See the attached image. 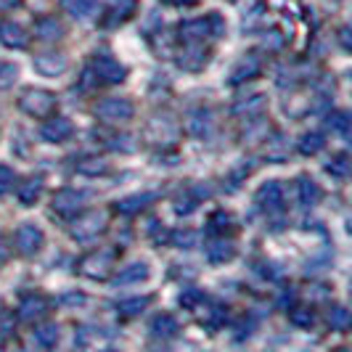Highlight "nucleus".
I'll use <instances>...</instances> for the list:
<instances>
[{
    "mask_svg": "<svg viewBox=\"0 0 352 352\" xmlns=\"http://www.w3.org/2000/svg\"><path fill=\"white\" fill-rule=\"evenodd\" d=\"M106 226H109V214L104 210H90L74 220L72 239H77V241H93V239H98L104 233Z\"/></svg>",
    "mask_w": 352,
    "mask_h": 352,
    "instance_id": "3",
    "label": "nucleus"
},
{
    "mask_svg": "<svg viewBox=\"0 0 352 352\" xmlns=\"http://www.w3.org/2000/svg\"><path fill=\"white\" fill-rule=\"evenodd\" d=\"M35 339L43 347H53L58 342V326L56 323H40L35 329Z\"/></svg>",
    "mask_w": 352,
    "mask_h": 352,
    "instance_id": "32",
    "label": "nucleus"
},
{
    "mask_svg": "<svg viewBox=\"0 0 352 352\" xmlns=\"http://www.w3.org/2000/svg\"><path fill=\"white\" fill-rule=\"evenodd\" d=\"M289 157V138L281 135V133H276L270 143H267V148H265V159H270V162H276V159H283Z\"/></svg>",
    "mask_w": 352,
    "mask_h": 352,
    "instance_id": "29",
    "label": "nucleus"
},
{
    "mask_svg": "<svg viewBox=\"0 0 352 352\" xmlns=\"http://www.w3.org/2000/svg\"><path fill=\"white\" fill-rule=\"evenodd\" d=\"M0 352H3V347H0Z\"/></svg>",
    "mask_w": 352,
    "mask_h": 352,
    "instance_id": "50",
    "label": "nucleus"
},
{
    "mask_svg": "<svg viewBox=\"0 0 352 352\" xmlns=\"http://www.w3.org/2000/svg\"><path fill=\"white\" fill-rule=\"evenodd\" d=\"M339 43H342V48H352V32H350V27H342V30H339Z\"/></svg>",
    "mask_w": 352,
    "mask_h": 352,
    "instance_id": "44",
    "label": "nucleus"
},
{
    "mask_svg": "<svg viewBox=\"0 0 352 352\" xmlns=\"http://www.w3.org/2000/svg\"><path fill=\"white\" fill-rule=\"evenodd\" d=\"M111 148H117V151H133V138L130 135H120V138H111Z\"/></svg>",
    "mask_w": 352,
    "mask_h": 352,
    "instance_id": "42",
    "label": "nucleus"
},
{
    "mask_svg": "<svg viewBox=\"0 0 352 352\" xmlns=\"http://www.w3.org/2000/svg\"><path fill=\"white\" fill-rule=\"evenodd\" d=\"M48 313V300L43 294H24L19 302V318L24 320H37Z\"/></svg>",
    "mask_w": 352,
    "mask_h": 352,
    "instance_id": "13",
    "label": "nucleus"
},
{
    "mask_svg": "<svg viewBox=\"0 0 352 352\" xmlns=\"http://www.w3.org/2000/svg\"><path fill=\"white\" fill-rule=\"evenodd\" d=\"M135 114V106L127 98H106L96 106V117L104 122H127Z\"/></svg>",
    "mask_w": 352,
    "mask_h": 352,
    "instance_id": "6",
    "label": "nucleus"
},
{
    "mask_svg": "<svg viewBox=\"0 0 352 352\" xmlns=\"http://www.w3.org/2000/svg\"><path fill=\"white\" fill-rule=\"evenodd\" d=\"M257 204H260L267 214H278L283 207L281 183H278V180H267V183H263L260 191H257Z\"/></svg>",
    "mask_w": 352,
    "mask_h": 352,
    "instance_id": "10",
    "label": "nucleus"
},
{
    "mask_svg": "<svg viewBox=\"0 0 352 352\" xmlns=\"http://www.w3.org/2000/svg\"><path fill=\"white\" fill-rule=\"evenodd\" d=\"M177 138H180V124L167 111L154 114L146 124V141L151 146H173V143H177Z\"/></svg>",
    "mask_w": 352,
    "mask_h": 352,
    "instance_id": "2",
    "label": "nucleus"
},
{
    "mask_svg": "<svg viewBox=\"0 0 352 352\" xmlns=\"http://www.w3.org/2000/svg\"><path fill=\"white\" fill-rule=\"evenodd\" d=\"M19 106H21L24 114H30V117H35V120H43V117H48L53 109H56V96H53L51 90L30 88L21 93Z\"/></svg>",
    "mask_w": 352,
    "mask_h": 352,
    "instance_id": "4",
    "label": "nucleus"
},
{
    "mask_svg": "<svg viewBox=\"0 0 352 352\" xmlns=\"http://www.w3.org/2000/svg\"><path fill=\"white\" fill-rule=\"evenodd\" d=\"M61 6L77 19H88L98 11V0H61Z\"/></svg>",
    "mask_w": 352,
    "mask_h": 352,
    "instance_id": "23",
    "label": "nucleus"
},
{
    "mask_svg": "<svg viewBox=\"0 0 352 352\" xmlns=\"http://www.w3.org/2000/svg\"><path fill=\"white\" fill-rule=\"evenodd\" d=\"M173 241H175L177 247H194L196 244V230H175V236H173Z\"/></svg>",
    "mask_w": 352,
    "mask_h": 352,
    "instance_id": "41",
    "label": "nucleus"
},
{
    "mask_svg": "<svg viewBox=\"0 0 352 352\" xmlns=\"http://www.w3.org/2000/svg\"><path fill=\"white\" fill-rule=\"evenodd\" d=\"M19 77V67L11 61H0V90L11 88Z\"/></svg>",
    "mask_w": 352,
    "mask_h": 352,
    "instance_id": "34",
    "label": "nucleus"
},
{
    "mask_svg": "<svg viewBox=\"0 0 352 352\" xmlns=\"http://www.w3.org/2000/svg\"><path fill=\"white\" fill-rule=\"evenodd\" d=\"M151 334L159 336V339H170V336L177 334V320L173 316H167V313H162L151 320Z\"/></svg>",
    "mask_w": 352,
    "mask_h": 352,
    "instance_id": "22",
    "label": "nucleus"
},
{
    "mask_svg": "<svg viewBox=\"0 0 352 352\" xmlns=\"http://www.w3.org/2000/svg\"><path fill=\"white\" fill-rule=\"evenodd\" d=\"M35 35L40 37V40H48V43H51V40H58V37L64 35V24L53 16H43L35 24Z\"/></svg>",
    "mask_w": 352,
    "mask_h": 352,
    "instance_id": "20",
    "label": "nucleus"
},
{
    "mask_svg": "<svg viewBox=\"0 0 352 352\" xmlns=\"http://www.w3.org/2000/svg\"><path fill=\"white\" fill-rule=\"evenodd\" d=\"M72 122L67 120V117H56V120H48V122L43 124V138L51 143H61L67 141L72 135Z\"/></svg>",
    "mask_w": 352,
    "mask_h": 352,
    "instance_id": "15",
    "label": "nucleus"
},
{
    "mask_svg": "<svg viewBox=\"0 0 352 352\" xmlns=\"http://www.w3.org/2000/svg\"><path fill=\"white\" fill-rule=\"evenodd\" d=\"M226 30L220 14H210V16H199V19H188L177 27V35L183 43H199V40H207L212 35H220Z\"/></svg>",
    "mask_w": 352,
    "mask_h": 352,
    "instance_id": "1",
    "label": "nucleus"
},
{
    "mask_svg": "<svg viewBox=\"0 0 352 352\" xmlns=\"http://www.w3.org/2000/svg\"><path fill=\"white\" fill-rule=\"evenodd\" d=\"M329 173H334V175H339V177H347L350 175V157H347V154L334 157L329 162Z\"/></svg>",
    "mask_w": 352,
    "mask_h": 352,
    "instance_id": "36",
    "label": "nucleus"
},
{
    "mask_svg": "<svg viewBox=\"0 0 352 352\" xmlns=\"http://www.w3.org/2000/svg\"><path fill=\"white\" fill-rule=\"evenodd\" d=\"M14 241H16V249L21 254H35V252H40L43 244H45V236H43V230L37 228V226L24 223V226L16 230V239H14Z\"/></svg>",
    "mask_w": 352,
    "mask_h": 352,
    "instance_id": "9",
    "label": "nucleus"
},
{
    "mask_svg": "<svg viewBox=\"0 0 352 352\" xmlns=\"http://www.w3.org/2000/svg\"><path fill=\"white\" fill-rule=\"evenodd\" d=\"M233 254H236V244H233V241L214 239V241L207 244V257H210L212 263H228Z\"/></svg>",
    "mask_w": 352,
    "mask_h": 352,
    "instance_id": "19",
    "label": "nucleus"
},
{
    "mask_svg": "<svg viewBox=\"0 0 352 352\" xmlns=\"http://www.w3.org/2000/svg\"><path fill=\"white\" fill-rule=\"evenodd\" d=\"M188 133L196 138H204L212 133V111L210 109H196L194 114L188 117Z\"/></svg>",
    "mask_w": 352,
    "mask_h": 352,
    "instance_id": "17",
    "label": "nucleus"
},
{
    "mask_svg": "<svg viewBox=\"0 0 352 352\" xmlns=\"http://www.w3.org/2000/svg\"><path fill=\"white\" fill-rule=\"evenodd\" d=\"M106 170H109V162L104 157L80 159V164H77V173H82V175H104Z\"/></svg>",
    "mask_w": 352,
    "mask_h": 352,
    "instance_id": "30",
    "label": "nucleus"
},
{
    "mask_svg": "<svg viewBox=\"0 0 352 352\" xmlns=\"http://www.w3.org/2000/svg\"><path fill=\"white\" fill-rule=\"evenodd\" d=\"M350 114L347 111H334L331 117H329V127L336 130V133H342V135H350Z\"/></svg>",
    "mask_w": 352,
    "mask_h": 352,
    "instance_id": "35",
    "label": "nucleus"
},
{
    "mask_svg": "<svg viewBox=\"0 0 352 352\" xmlns=\"http://www.w3.org/2000/svg\"><path fill=\"white\" fill-rule=\"evenodd\" d=\"M14 183H16L14 170H11V167H6V164H0V196L8 194V191L14 188Z\"/></svg>",
    "mask_w": 352,
    "mask_h": 352,
    "instance_id": "39",
    "label": "nucleus"
},
{
    "mask_svg": "<svg viewBox=\"0 0 352 352\" xmlns=\"http://www.w3.org/2000/svg\"><path fill=\"white\" fill-rule=\"evenodd\" d=\"M148 278V265L146 263H133L122 267L114 278V286H130V283H141Z\"/></svg>",
    "mask_w": 352,
    "mask_h": 352,
    "instance_id": "16",
    "label": "nucleus"
},
{
    "mask_svg": "<svg viewBox=\"0 0 352 352\" xmlns=\"http://www.w3.org/2000/svg\"><path fill=\"white\" fill-rule=\"evenodd\" d=\"M164 3H170V6H194L196 0H164Z\"/></svg>",
    "mask_w": 352,
    "mask_h": 352,
    "instance_id": "47",
    "label": "nucleus"
},
{
    "mask_svg": "<svg viewBox=\"0 0 352 352\" xmlns=\"http://www.w3.org/2000/svg\"><path fill=\"white\" fill-rule=\"evenodd\" d=\"M0 43L6 45V48H27V43H30V35H27V30L16 24V21H3L0 24Z\"/></svg>",
    "mask_w": 352,
    "mask_h": 352,
    "instance_id": "12",
    "label": "nucleus"
},
{
    "mask_svg": "<svg viewBox=\"0 0 352 352\" xmlns=\"http://www.w3.org/2000/svg\"><path fill=\"white\" fill-rule=\"evenodd\" d=\"M201 300H204L201 292H186V294L180 297V305H183V307H194L196 302H201Z\"/></svg>",
    "mask_w": 352,
    "mask_h": 352,
    "instance_id": "43",
    "label": "nucleus"
},
{
    "mask_svg": "<svg viewBox=\"0 0 352 352\" xmlns=\"http://www.w3.org/2000/svg\"><path fill=\"white\" fill-rule=\"evenodd\" d=\"M21 0H0V11H11V8H16Z\"/></svg>",
    "mask_w": 352,
    "mask_h": 352,
    "instance_id": "46",
    "label": "nucleus"
},
{
    "mask_svg": "<svg viewBox=\"0 0 352 352\" xmlns=\"http://www.w3.org/2000/svg\"><path fill=\"white\" fill-rule=\"evenodd\" d=\"M67 67H69V61H67V56H64V53L51 51V53H40V56H35V69L40 72V74H45V77L64 74Z\"/></svg>",
    "mask_w": 352,
    "mask_h": 352,
    "instance_id": "11",
    "label": "nucleus"
},
{
    "mask_svg": "<svg viewBox=\"0 0 352 352\" xmlns=\"http://www.w3.org/2000/svg\"><path fill=\"white\" fill-rule=\"evenodd\" d=\"M106 352H114V350H106Z\"/></svg>",
    "mask_w": 352,
    "mask_h": 352,
    "instance_id": "49",
    "label": "nucleus"
},
{
    "mask_svg": "<svg viewBox=\"0 0 352 352\" xmlns=\"http://www.w3.org/2000/svg\"><path fill=\"white\" fill-rule=\"evenodd\" d=\"M196 201H199V194L186 191L183 196H177V199H175V212H180V214H188V212H194Z\"/></svg>",
    "mask_w": 352,
    "mask_h": 352,
    "instance_id": "37",
    "label": "nucleus"
},
{
    "mask_svg": "<svg viewBox=\"0 0 352 352\" xmlns=\"http://www.w3.org/2000/svg\"><path fill=\"white\" fill-rule=\"evenodd\" d=\"M157 199V194H135V196H127V199H120L114 204V210H120L122 214H135V212L146 210L151 201Z\"/></svg>",
    "mask_w": 352,
    "mask_h": 352,
    "instance_id": "18",
    "label": "nucleus"
},
{
    "mask_svg": "<svg viewBox=\"0 0 352 352\" xmlns=\"http://www.w3.org/2000/svg\"><path fill=\"white\" fill-rule=\"evenodd\" d=\"M260 72H263L260 58H257V56H247V58H241V61H239V67H236V69L230 72V82H233V85L249 82V80H254Z\"/></svg>",
    "mask_w": 352,
    "mask_h": 352,
    "instance_id": "14",
    "label": "nucleus"
},
{
    "mask_svg": "<svg viewBox=\"0 0 352 352\" xmlns=\"http://www.w3.org/2000/svg\"><path fill=\"white\" fill-rule=\"evenodd\" d=\"M11 257V247H8V241H6V236L0 233V263H6Z\"/></svg>",
    "mask_w": 352,
    "mask_h": 352,
    "instance_id": "45",
    "label": "nucleus"
},
{
    "mask_svg": "<svg viewBox=\"0 0 352 352\" xmlns=\"http://www.w3.org/2000/svg\"><path fill=\"white\" fill-rule=\"evenodd\" d=\"M334 352H350L347 347H339V350H334Z\"/></svg>",
    "mask_w": 352,
    "mask_h": 352,
    "instance_id": "48",
    "label": "nucleus"
},
{
    "mask_svg": "<svg viewBox=\"0 0 352 352\" xmlns=\"http://www.w3.org/2000/svg\"><path fill=\"white\" fill-rule=\"evenodd\" d=\"M177 64L188 72H199L204 64H207V56H204L201 48H188V51H183L180 56H177Z\"/></svg>",
    "mask_w": 352,
    "mask_h": 352,
    "instance_id": "24",
    "label": "nucleus"
},
{
    "mask_svg": "<svg viewBox=\"0 0 352 352\" xmlns=\"http://www.w3.org/2000/svg\"><path fill=\"white\" fill-rule=\"evenodd\" d=\"M151 297H130V300L117 302V313L124 318H133V316H141L143 310L148 307Z\"/></svg>",
    "mask_w": 352,
    "mask_h": 352,
    "instance_id": "27",
    "label": "nucleus"
},
{
    "mask_svg": "<svg viewBox=\"0 0 352 352\" xmlns=\"http://www.w3.org/2000/svg\"><path fill=\"white\" fill-rule=\"evenodd\" d=\"M323 146H326V138H323L320 133H307V135H302L300 138V154L313 157V154H318Z\"/></svg>",
    "mask_w": 352,
    "mask_h": 352,
    "instance_id": "31",
    "label": "nucleus"
},
{
    "mask_svg": "<svg viewBox=\"0 0 352 352\" xmlns=\"http://www.w3.org/2000/svg\"><path fill=\"white\" fill-rule=\"evenodd\" d=\"M265 109V96H252L249 101H239V104L233 106V114H239V117H257V114H263Z\"/></svg>",
    "mask_w": 352,
    "mask_h": 352,
    "instance_id": "26",
    "label": "nucleus"
},
{
    "mask_svg": "<svg viewBox=\"0 0 352 352\" xmlns=\"http://www.w3.org/2000/svg\"><path fill=\"white\" fill-rule=\"evenodd\" d=\"M111 265H114V254L104 249V252H90L85 254L80 265H77V270L85 276V278H96V281H101L106 278L109 273H111Z\"/></svg>",
    "mask_w": 352,
    "mask_h": 352,
    "instance_id": "5",
    "label": "nucleus"
},
{
    "mask_svg": "<svg viewBox=\"0 0 352 352\" xmlns=\"http://www.w3.org/2000/svg\"><path fill=\"white\" fill-rule=\"evenodd\" d=\"M43 191V177H27L24 183H21V188H19V201L21 204H35L37 196Z\"/></svg>",
    "mask_w": 352,
    "mask_h": 352,
    "instance_id": "25",
    "label": "nucleus"
},
{
    "mask_svg": "<svg viewBox=\"0 0 352 352\" xmlns=\"http://www.w3.org/2000/svg\"><path fill=\"white\" fill-rule=\"evenodd\" d=\"M297 191H300V201L302 207H316L318 201H320V188H318V183L313 180V177L302 175L300 180H297Z\"/></svg>",
    "mask_w": 352,
    "mask_h": 352,
    "instance_id": "21",
    "label": "nucleus"
},
{
    "mask_svg": "<svg viewBox=\"0 0 352 352\" xmlns=\"http://www.w3.org/2000/svg\"><path fill=\"white\" fill-rule=\"evenodd\" d=\"M85 201H88V194L74 191V188H64V191H58V194L53 196L51 210L58 217H69V214H77V212L82 210Z\"/></svg>",
    "mask_w": 352,
    "mask_h": 352,
    "instance_id": "7",
    "label": "nucleus"
},
{
    "mask_svg": "<svg viewBox=\"0 0 352 352\" xmlns=\"http://www.w3.org/2000/svg\"><path fill=\"white\" fill-rule=\"evenodd\" d=\"M350 323H352V316L344 310V307H331V313H329V326L331 329H336V331H347L350 329Z\"/></svg>",
    "mask_w": 352,
    "mask_h": 352,
    "instance_id": "33",
    "label": "nucleus"
},
{
    "mask_svg": "<svg viewBox=\"0 0 352 352\" xmlns=\"http://www.w3.org/2000/svg\"><path fill=\"white\" fill-rule=\"evenodd\" d=\"M135 11V0H111V8H109V24H117L124 19L133 16Z\"/></svg>",
    "mask_w": 352,
    "mask_h": 352,
    "instance_id": "28",
    "label": "nucleus"
},
{
    "mask_svg": "<svg viewBox=\"0 0 352 352\" xmlns=\"http://www.w3.org/2000/svg\"><path fill=\"white\" fill-rule=\"evenodd\" d=\"M93 72H96L98 80H104L109 85H117V82H122L124 77H127V69H124L117 58H111V56H96Z\"/></svg>",
    "mask_w": 352,
    "mask_h": 352,
    "instance_id": "8",
    "label": "nucleus"
},
{
    "mask_svg": "<svg viewBox=\"0 0 352 352\" xmlns=\"http://www.w3.org/2000/svg\"><path fill=\"white\" fill-rule=\"evenodd\" d=\"M292 320H294L297 326H302V329H310L316 316H313L310 307H294V310H292Z\"/></svg>",
    "mask_w": 352,
    "mask_h": 352,
    "instance_id": "38",
    "label": "nucleus"
},
{
    "mask_svg": "<svg viewBox=\"0 0 352 352\" xmlns=\"http://www.w3.org/2000/svg\"><path fill=\"white\" fill-rule=\"evenodd\" d=\"M267 51H281L283 45H286V35L278 32V30H273V32H267L265 35V43H263Z\"/></svg>",
    "mask_w": 352,
    "mask_h": 352,
    "instance_id": "40",
    "label": "nucleus"
}]
</instances>
